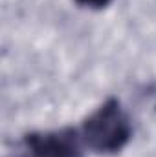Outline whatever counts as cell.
<instances>
[{"label":"cell","instance_id":"obj_1","mask_svg":"<svg viewBox=\"0 0 156 157\" xmlns=\"http://www.w3.org/2000/svg\"><path fill=\"white\" fill-rule=\"evenodd\" d=\"M79 132L83 143L97 154H116L132 137L130 119L114 97L105 101L86 119Z\"/></svg>","mask_w":156,"mask_h":157},{"label":"cell","instance_id":"obj_2","mask_svg":"<svg viewBox=\"0 0 156 157\" xmlns=\"http://www.w3.org/2000/svg\"><path fill=\"white\" fill-rule=\"evenodd\" d=\"M83 137L74 128L33 132L22 139L20 157H83Z\"/></svg>","mask_w":156,"mask_h":157},{"label":"cell","instance_id":"obj_3","mask_svg":"<svg viewBox=\"0 0 156 157\" xmlns=\"http://www.w3.org/2000/svg\"><path fill=\"white\" fill-rule=\"evenodd\" d=\"M76 2L79 6H83V7H88V9H103L112 0H76Z\"/></svg>","mask_w":156,"mask_h":157}]
</instances>
